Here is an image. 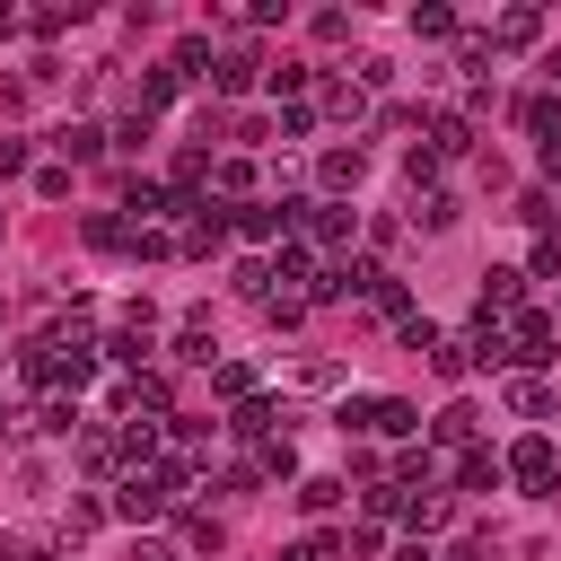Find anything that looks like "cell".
I'll return each instance as SVG.
<instances>
[{
	"mask_svg": "<svg viewBox=\"0 0 561 561\" xmlns=\"http://www.w3.org/2000/svg\"><path fill=\"white\" fill-rule=\"evenodd\" d=\"M500 482H517V491H535V500H543V491L561 482V456H552V438H543V430H526V438L500 456Z\"/></svg>",
	"mask_w": 561,
	"mask_h": 561,
	"instance_id": "6da1fadb",
	"label": "cell"
},
{
	"mask_svg": "<svg viewBox=\"0 0 561 561\" xmlns=\"http://www.w3.org/2000/svg\"><path fill=\"white\" fill-rule=\"evenodd\" d=\"M342 430H377V438H412V430H421V412H412L403 394H351V403H342Z\"/></svg>",
	"mask_w": 561,
	"mask_h": 561,
	"instance_id": "7a4b0ae2",
	"label": "cell"
},
{
	"mask_svg": "<svg viewBox=\"0 0 561 561\" xmlns=\"http://www.w3.org/2000/svg\"><path fill=\"white\" fill-rule=\"evenodd\" d=\"M228 228H237L245 245H272V237L289 245V202H237V210H228Z\"/></svg>",
	"mask_w": 561,
	"mask_h": 561,
	"instance_id": "3957f363",
	"label": "cell"
},
{
	"mask_svg": "<svg viewBox=\"0 0 561 561\" xmlns=\"http://www.w3.org/2000/svg\"><path fill=\"white\" fill-rule=\"evenodd\" d=\"M526 307V272L517 263H491L482 272V324H500V316H517Z\"/></svg>",
	"mask_w": 561,
	"mask_h": 561,
	"instance_id": "277c9868",
	"label": "cell"
},
{
	"mask_svg": "<svg viewBox=\"0 0 561 561\" xmlns=\"http://www.w3.org/2000/svg\"><path fill=\"white\" fill-rule=\"evenodd\" d=\"M500 333H508V359H517V368H543V359H552V316H535V307H526V316H517V324H500Z\"/></svg>",
	"mask_w": 561,
	"mask_h": 561,
	"instance_id": "5b68a950",
	"label": "cell"
},
{
	"mask_svg": "<svg viewBox=\"0 0 561 561\" xmlns=\"http://www.w3.org/2000/svg\"><path fill=\"white\" fill-rule=\"evenodd\" d=\"M123 210H131V228H158V219H175V193L158 175H131L123 184Z\"/></svg>",
	"mask_w": 561,
	"mask_h": 561,
	"instance_id": "8992f818",
	"label": "cell"
},
{
	"mask_svg": "<svg viewBox=\"0 0 561 561\" xmlns=\"http://www.w3.org/2000/svg\"><path fill=\"white\" fill-rule=\"evenodd\" d=\"M316 175H324V193H359L368 149H359V140H351V149H324V158H316Z\"/></svg>",
	"mask_w": 561,
	"mask_h": 561,
	"instance_id": "52a82bcc",
	"label": "cell"
},
{
	"mask_svg": "<svg viewBox=\"0 0 561 561\" xmlns=\"http://www.w3.org/2000/svg\"><path fill=\"white\" fill-rule=\"evenodd\" d=\"M421 149H430V158H465V149H473V114H438Z\"/></svg>",
	"mask_w": 561,
	"mask_h": 561,
	"instance_id": "ba28073f",
	"label": "cell"
},
{
	"mask_svg": "<svg viewBox=\"0 0 561 561\" xmlns=\"http://www.w3.org/2000/svg\"><path fill=\"white\" fill-rule=\"evenodd\" d=\"M263 272H272V280H280V289H272V298H289V289H298V280H307V289H316V254H307V245H280V254H272V263H263Z\"/></svg>",
	"mask_w": 561,
	"mask_h": 561,
	"instance_id": "9c48e42d",
	"label": "cell"
},
{
	"mask_svg": "<svg viewBox=\"0 0 561 561\" xmlns=\"http://www.w3.org/2000/svg\"><path fill=\"white\" fill-rule=\"evenodd\" d=\"M254 70H263V61H254V53L237 44L228 61H210V88H219V96H245V88H254Z\"/></svg>",
	"mask_w": 561,
	"mask_h": 561,
	"instance_id": "30bf717a",
	"label": "cell"
},
{
	"mask_svg": "<svg viewBox=\"0 0 561 561\" xmlns=\"http://www.w3.org/2000/svg\"><path fill=\"white\" fill-rule=\"evenodd\" d=\"M517 123H526L535 140H552V131H561V96H552V88H535V96H517Z\"/></svg>",
	"mask_w": 561,
	"mask_h": 561,
	"instance_id": "8fae6325",
	"label": "cell"
},
{
	"mask_svg": "<svg viewBox=\"0 0 561 561\" xmlns=\"http://www.w3.org/2000/svg\"><path fill=\"white\" fill-rule=\"evenodd\" d=\"M430 430H438V447H456V456H465V447H473V430H482V412H473V403H447Z\"/></svg>",
	"mask_w": 561,
	"mask_h": 561,
	"instance_id": "7c38bea8",
	"label": "cell"
},
{
	"mask_svg": "<svg viewBox=\"0 0 561 561\" xmlns=\"http://www.w3.org/2000/svg\"><path fill=\"white\" fill-rule=\"evenodd\" d=\"M535 35H543V9H508V18L491 26V44H500V53H517V44H535Z\"/></svg>",
	"mask_w": 561,
	"mask_h": 561,
	"instance_id": "4fadbf2b",
	"label": "cell"
},
{
	"mask_svg": "<svg viewBox=\"0 0 561 561\" xmlns=\"http://www.w3.org/2000/svg\"><path fill=\"white\" fill-rule=\"evenodd\" d=\"M456 482H465V491H500V456H491V447H465V456H456Z\"/></svg>",
	"mask_w": 561,
	"mask_h": 561,
	"instance_id": "5bb4252c",
	"label": "cell"
},
{
	"mask_svg": "<svg viewBox=\"0 0 561 561\" xmlns=\"http://www.w3.org/2000/svg\"><path fill=\"white\" fill-rule=\"evenodd\" d=\"M403 517H412L421 535H438V526H447V491H438V482H430V491H403Z\"/></svg>",
	"mask_w": 561,
	"mask_h": 561,
	"instance_id": "9a60e30c",
	"label": "cell"
},
{
	"mask_svg": "<svg viewBox=\"0 0 561 561\" xmlns=\"http://www.w3.org/2000/svg\"><path fill=\"white\" fill-rule=\"evenodd\" d=\"M508 412H517V421H543V412H552L543 377H508Z\"/></svg>",
	"mask_w": 561,
	"mask_h": 561,
	"instance_id": "2e32d148",
	"label": "cell"
},
{
	"mask_svg": "<svg viewBox=\"0 0 561 561\" xmlns=\"http://www.w3.org/2000/svg\"><path fill=\"white\" fill-rule=\"evenodd\" d=\"M53 149H61V158H96V149H105V131H96V123H61V131H53Z\"/></svg>",
	"mask_w": 561,
	"mask_h": 561,
	"instance_id": "e0dca14e",
	"label": "cell"
},
{
	"mask_svg": "<svg viewBox=\"0 0 561 561\" xmlns=\"http://www.w3.org/2000/svg\"><path fill=\"white\" fill-rule=\"evenodd\" d=\"M167 70H175V79H210V44H202V35H184V44H175V61H167Z\"/></svg>",
	"mask_w": 561,
	"mask_h": 561,
	"instance_id": "ac0fdd59",
	"label": "cell"
},
{
	"mask_svg": "<svg viewBox=\"0 0 561 561\" xmlns=\"http://www.w3.org/2000/svg\"><path fill=\"white\" fill-rule=\"evenodd\" d=\"M210 377H219V394H228V403H254V368H245V359H219Z\"/></svg>",
	"mask_w": 561,
	"mask_h": 561,
	"instance_id": "d6986e66",
	"label": "cell"
},
{
	"mask_svg": "<svg viewBox=\"0 0 561 561\" xmlns=\"http://www.w3.org/2000/svg\"><path fill=\"white\" fill-rule=\"evenodd\" d=\"M35 430H53V438H70V430H79V394H53V403L35 412Z\"/></svg>",
	"mask_w": 561,
	"mask_h": 561,
	"instance_id": "ffe728a7",
	"label": "cell"
},
{
	"mask_svg": "<svg viewBox=\"0 0 561 561\" xmlns=\"http://www.w3.org/2000/svg\"><path fill=\"white\" fill-rule=\"evenodd\" d=\"M333 500H342V482H333V473H307V482H298V508H307V517H324Z\"/></svg>",
	"mask_w": 561,
	"mask_h": 561,
	"instance_id": "44dd1931",
	"label": "cell"
},
{
	"mask_svg": "<svg viewBox=\"0 0 561 561\" xmlns=\"http://www.w3.org/2000/svg\"><path fill=\"white\" fill-rule=\"evenodd\" d=\"M412 35H421V44H447V35H456V18L430 0V9H412Z\"/></svg>",
	"mask_w": 561,
	"mask_h": 561,
	"instance_id": "7402d4cb",
	"label": "cell"
},
{
	"mask_svg": "<svg viewBox=\"0 0 561 561\" xmlns=\"http://www.w3.org/2000/svg\"><path fill=\"white\" fill-rule=\"evenodd\" d=\"M210 184H219V202H228V193H245V184H254V167H245V158H219V167H210Z\"/></svg>",
	"mask_w": 561,
	"mask_h": 561,
	"instance_id": "603a6c76",
	"label": "cell"
},
{
	"mask_svg": "<svg viewBox=\"0 0 561 561\" xmlns=\"http://www.w3.org/2000/svg\"><path fill=\"white\" fill-rule=\"evenodd\" d=\"M421 228H456V193H421Z\"/></svg>",
	"mask_w": 561,
	"mask_h": 561,
	"instance_id": "cb8c5ba5",
	"label": "cell"
},
{
	"mask_svg": "<svg viewBox=\"0 0 561 561\" xmlns=\"http://www.w3.org/2000/svg\"><path fill=\"white\" fill-rule=\"evenodd\" d=\"M96 526H105V508H96V500H70V526H61V535L79 543V535H96Z\"/></svg>",
	"mask_w": 561,
	"mask_h": 561,
	"instance_id": "d4e9b609",
	"label": "cell"
},
{
	"mask_svg": "<svg viewBox=\"0 0 561 561\" xmlns=\"http://www.w3.org/2000/svg\"><path fill=\"white\" fill-rule=\"evenodd\" d=\"M324 105H333V114H351V123H359V105H368V88H342V79H333V88H324Z\"/></svg>",
	"mask_w": 561,
	"mask_h": 561,
	"instance_id": "484cf974",
	"label": "cell"
},
{
	"mask_svg": "<svg viewBox=\"0 0 561 561\" xmlns=\"http://www.w3.org/2000/svg\"><path fill=\"white\" fill-rule=\"evenodd\" d=\"M88 245H131V228H123V219H105V210H96V219H88Z\"/></svg>",
	"mask_w": 561,
	"mask_h": 561,
	"instance_id": "4316f807",
	"label": "cell"
},
{
	"mask_svg": "<svg viewBox=\"0 0 561 561\" xmlns=\"http://www.w3.org/2000/svg\"><path fill=\"white\" fill-rule=\"evenodd\" d=\"M280 561H333V543H324V535H307V543H289Z\"/></svg>",
	"mask_w": 561,
	"mask_h": 561,
	"instance_id": "83f0119b",
	"label": "cell"
},
{
	"mask_svg": "<svg viewBox=\"0 0 561 561\" xmlns=\"http://www.w3.org/2000/svg\"><path fill=\"white\" fill-rule=\"evenodd\" d=\"M535 272H552V280H561V237H543V245H535Z\"/></svg>",
	"mask_w": 561,
	"mask_h": 561,
	"instance_id": "f1b7e54d",
	"label": "cell"
},
{
	"mask_svg": "<svg viewBox=\"0 0 561 561\" xmlns=\"http://www.w3.org/2000/svg\"><path fill=\"white\" fill-rule=\"evenodd\" d=\"M18 167H26V140H0V184H9Z\"/></svg>",
	"mask_w": 561,
	"mask_h": 561,
	"instance_id": "f546056e",
	"label": "cell"
},
{
	"mask_svg": "<svg viewBox=\"0 0 561 561\" xmlns=\"http://www.w3.org/2000/svg\"><path fill=\"white\" fill-rule=\"evenodd\" d=\"M131 561H175V543H140V552H131Z\"/></svg>",
	"mask_w": 561,
	"mask_h": 561,
	"instance_id": "4dcf8cb0",
	"label": "cell"
},
{
	"mask_svg": "<svg viewBox=\"0 0 561 561\" xmlns=\"http://www.w3.org/2000/svg\"><path fill=\"white\" fill-rule=\"evenodd\" d=\"M9 430H18V403H9V394H0V438H9Z\"/></svg>",
	"mask_w": 561,
	"mask_h": 561,
	"instance_id": "1f68e13d",
	"label": "cell"
},
{
	"mask_svg": "<svg viewBox=\"0 0 561 561\" xmlns=\"http://www.w3.org/2000/svg\"><path fill=\"white\" fill-rule=\"evenodd\" d=\"M543 79H552V88H561V53H543Z\"/></svg>",
	"mask_w": 561,
	"mask_h": 561,
	"instance_id": "d6a6232c",
	"label": "cell"
}]
</instances>
